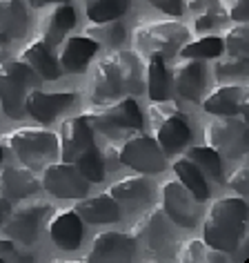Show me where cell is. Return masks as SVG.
I'll return each mask as SVG.
<instances>
[{
	"mask_svg": "<svg viewBox=\"0 0 249 263\" xmlns=\"http://www.w3.org/2000/svg\"><path fill=\"white\" fill-rule=\"evenodd\" d=\"M142 91H145V69L140 56L132 49H111L91 71V105L114 103L118 98L136 96Z\"/></svg>",
	"mask_w": 249,
	"mask_h": 263,
	"instance_id": "cell-1",
	"label": "cell"
},
{
	"mask_svg": "<svg viewBox=\"0 0 249 263\" xmlns=\"http://www.w3.org/2000/svg\"><path fill=\"white\" fill-rule=\"evenodd\" d=\"M247 228L245 196H222L212 203L202 223V239L225 254L238 250Z\"/></svg>",
	"mask_w": 249,
	"mask_h": 263,
	"instance_id": "cell-2",
	"label": "cell"
},
{
	"mask_svg": "<svg viewBox=\"0 0 249 263\" xmlns=\"http://www.w3.org/2000/svg\"><path fill=\"white\" fill-rule=\"evenodd\" d=\"M82 116L89 121L94 132H100L109 141L127 139L145 127V118H142V111L138 103L134 101V96H125L105 105H94Z\"/></svg>",
	"mask_w": 249,
	"mask_h": 263,
	"instance_id": "cell-3",
	"label": "cell"
},
{
	"mask_svg": "<svg viewBox=\"0 0 249 263\" xmlns=\"http://www.w3.org/2000/svg\"><path fill=\"white\" fill-rule=\"evenodd\" d=\"M5 145L16 154L20 165L34 170H43L45 165L58 159V134L43 127H20L7 132L3 136Z\"/></svg>",
	"mask_w": 249,
	"mask_h": 263,
	"instance_id": "cell-4",
	"label": "cell"
},
{
	"mask_svg": "<svg viewBox=\"0 0 249 263\" xmlns=\"http://www.w3.org/2000/svg\"><path fill=\"white\" fill-rule=\"evenodd\" d=\"M43 78L23 63L20 58H7L0 63V103L3 111L9 118H23L25 116V98L29 89L40 87Z\"/></svg>",
	"mask_w": 249,
	"mask_h": 263,
	"instance_id": "cell-5",
	"label": "cell"
},
{
	"mask_svg": "<svg viewBox=\"0 0 249 263\" xmlns=\"http://www.w3.org/2000/svg\"><path fill=\"white\" fill-rule=\"evenodd\" d=\"M189 43V29L178 21H154L140 23L134 29V47L138 56L158 54L162 58H172L178 49Z\"/></svg>",
	"mask_w": 249,
	"mask_h": 263,
	"instance_id": "cell-6",
	"label": "cell"
},
{
	"mask_svg": "<svg viewBox=\"0 0 249 263\" xmlns=\"http://www.w3.org/2000/svg\"><path fill=\"white\" fill-rule=\"evenodd\" d=\"M149 121L154 127V139L162 154H180L192 141V127L182 111L169 101H158L149 107Z\"/></svg>",
	"mask_w": 249,
	"mask_h": 263,
	"instance_id": "cell-7",
	"label": "cell"
},
{
	"mask_svg": "<svg viewBox=\"0 0 249 263\" xmlns=\"http://www.w3.org/2000/svg\"><path fill=\"white\" fill-rule=\"evenodd\" d=\"M205 141L220 156L242 159L247 154L249 125L242 116H216L205 125Z\"/></svg>",
	"mask_w": 249,
	"mask_h": 263,
	"instance_id": "cell-8",
	"label": "cell"
},
{
	"mask_svg": "<svg viewBox=\"0 0 249 263\" xmlns=\"http://www.w3.org/2000/svg\"><path fill=\"white\" fill-rule=\"evenodd\" d=\"M118 159L120 165H127L140 174H158L167 167V156L162 154L160 145L154 136H147L142 132L125 139L118 145Z\"/></svg>",
	"mask_w": 249,
	"mask_h": 263,
	"instance_id": "cell-9",
	"label": "cell"
},
{
	"mask_svg": "<svg viewBox=\"0 0 249 263\" xmlns=\"http://www.w3.org/2000/svg\"><path fill=\"white\" fill-rule=\"evenodd\" d=\"M51 203L47 201H36L27 203L16 210H9L7 219H5V232L14 241H20L25 246H31L40 239L43 228L47 226V219L51 214Z\"/></svg>",
	"mask_w": 249,
	"mask_h": 263,
	"instance_id": "cell-10",
	"label": "cell"
},
{
	"mask_svg": "<svg viewBox=\"0 0 249 263\" xmlns=\"http://www.w3.org/2000/svg\"><path fill=\"white\" fill-rule=\"evenodd\" d=\"M40 187L47 190L51 196L56 199H82L89 194L91 183L80 174L74 163L60 161V163H49L43 167V179H40Z\"/></svg>",
	"mask_w": 249,
	"mask_h": 263,
	"instance_id": "cell-11",
	"label": "cell"
},
{
	"mask_svg": "<svg viewBox=\"0 0 249 263\" xmlns=\"http://www.w3.org/2000/svg\"><path fill=\"white\" fill-rule=\"evenodd\" d=\"M160 208L169 221L178 228H196L200 219V201L180 181H167L162 185Z\"/></svg>",
	"mask_w": 249,
	"mask_h": 263,
	"instance_id": "cell-12",
	"label": "cell"
},
{
	"mask_svg": "<svg viewBox=\"0 0 249 263\" xmlns=\"http://www.w3.org/2000/svg\"><path fill=\"white\" fill-rule=\"evenodd\" d=\"M132 236L136 243H142L149 252H165V250L174 243V223L169 216L162 212V208H152L136 221L132 230Z\"/></svg>",
	"mask_w": 249,
	"mask_h": 263,
	"instance_id": "cell-13",
	"label": "cell"
},
{
	"mask_svg": "<svg viewBox=\"0 0 249 263\" xmlns=\"http://www.w3.org/2000/svg\"><path fill=\"white\" fill-rule=\"evenodd\" d=\"M91 147H96L94 127L82 114L60 123V129H58V156L63 161L76 163Z\"/></svg>",
	"mask_w": 249,
	"mask_h": 263,
	"instance_id": "cell-14",
	"label": "cell"
},
{
	"mask_svg": "<svg viewBox=\"0 0 249 263\" xmlns=\"http://www.w3.org/2000/svg\"><path fill=\"white\" fill-rule=\"evenodd\" d=\"M78 103V94L71 91H43L40 87L29 89L25 98V114L38 123H51Z\"/></svg>",
	"mask_w": 249,
	"mask_h": 263,
	"instance_id": "cell-15",
	"label": "cell"
},
{
	"mask_svg": "<svg viewBox=\"0 0 249 263\" xmlns=\"http://www.w3.org/2000/svg\"><path fill=\"white\" fill-rule=\"evenodd\" d=\"M247 87L245 85H220L214 91H209L205 98H200V105L207 114L214 116H242L247 118Z\"/></svg>",
	"mask_w": 249,
	"mask_h": 263,
	"instance_id": "cell-16",
	"label": "cell"
},
{
	"mask_svg": "<svg viewBox=\"0 0 249 263\" xmlns=\"http://www.w3.org/2000/svg\"><path fill=\"white\" fill-rule=\"evenodd\" d=\"M169 81L180 96H185L187 101L200 103L207 85L205 65H202V61H194V58H180V63L169 74Z\"/></svg>",
	"mask_w": 249,
	"mask_h": 263,
	"instance_id": "cell-17",
	"label": "cell"
},
{
	"mask_svg": "<svg viewBox=\"0 0 249 263\" xmlns=\"http://www.w3.org/2000/svg\"><path fill=\"white\" fill-rule=\"evenodd\" d=\"M47 230L56 248L67 250V252H74V250L80 248L85 228H82V219L78 216L76 210L51 212L47 219Z\"/></svg>",
	"mask_w": 249,
	"mask_h": 263,
	"instance_id": "cell-18",
	"label": "cell"
},
{
	"mask_svg": "<svg viewBox=\"0 0 249 263\" xmlns=\"http://www.w3.org/2000/svg\"><path fill=\"white\" fill-rule=\"evenodd\" d=\"M136 254V239L125 232H107L96 234L91 250L87 252V261H129Z\"/></svg>",
	"mask_w": 249,
	"mask_h": 263,
	"instance_id": "cell-19",
	"label": "cell"
},
{
	"mask_svg": "<svg viewBox=\"0 0 249 263\" xmlns=\"http://www.w3.org/2000/svg\"><path fill=\"white\" fill-rule=\"evenodd\" d=\"M0 196L9 203L23 201L38 194L40 179L34 174V170L25 165H0Z\"/></svg>",
	"mask_w": 249,
	"mask_h": 263,
	"instance_id": "cell-20",
	"label": "cell"
},
{
	"mask_svg": "<svg viewBox=\"0 0 249 263\" xmlns=\"http://www.w3.org/2000/svg\"><path fill=\"white\" fill-rule=\"evenodd\" d=\"M60 45L63 47L58 54V63H60V69L69 71V74H82L91 63V58L96 56V51L100 49V45L85 34L65 38Z\"/></svg>",
	"mask_w": 249,
	"mask_h": 263,
	"instance_id": "cell-21",
	"label": "cell"
},
{
	"mask_svg": "<svg viewBox=\"0 0 249 263\" xmlns=\"http://www.w3.org/2000/svg\"><path fill=\"white\" fill-rule=\"evenodd\" d=\"M20 61L27 63L43 81H56L63 74L54 45H49L43 38H34L31 43H27V47L20 51Z\"/></svg>",
	"mask_w": 249,
	"mask_h": 263,
	"instance_id": "cell-22",
	"label": "cell"
},
{
	"mask_svg": "<svg viewBox=\"0 0 249 263\" xmlns=\"http://www.w3.org/2000/svg\"><path fill=\"white\" fill-rule=\"evenodd\" d=\"M107 194L118 203V205L140 208V205H145V203L152 201V196H154V183L149 181V179H145V174L125 176V179L116 181L114 185H109Z\"/></svg>",
	"mask_w": 249,
	"mask_h": 263,
	"instance_id": "cell-23",
	"label": "cell"
},
{
	"mask_svg": "<svg viewBox=\"0 0 249 263\" xmlns=\"http://www.w3.org/2000/svg\"><path fill=\"white\" fill-rule=\"evenodd\" d=\"M29 14L23 0H0V45L20 41L27 31Z\"/></svg>",
	"mask_w": 249,
	"mask_h": 263,
	"instance_id": "cell-24",
	"label": "cell"
},
{
	"mask_svg": "<svg viewBox=\"0 0 249 263\" xmlns=\"http://www.w3.org/2000/svg\"><path fill=\"white\" fill-rule=\"evenodd\" d=\"M76 25V9L69 3H58L49 14L43 16L40 21V38L49 45H60L65 36L74 29Z\"/></svg>",
	"mask_w": 249,
	"mask_h": 263,
	"instance_id": "cell-25",
	"label": "cell"
},
{
	"mask_svg": "<svg viewBox=\"0 0 249 263\" xmlns=\"http://www.w3.org/2000/svg\"><path fill=\"white\" fill-rule=\"evenodd\" d=\"M76 212L82 221L87 223H116L120 221V205L105 194H96V196H82L76 203Z\"/></svg>",
	"mask_w": 249,
	"mask_h": 263,
	"instance_id": "cell-26",
	"label": "cell"
},
{
	"mask_svg": "<svg viewBox=\"0 0 249 263\" xmlns=\"http://www.w3.org/2000/svg\"><path fill=\"white\" fill-rule=\"evenodd\" d=\"M187 9L194 11V29L200 36L212 34L229 21L222 0H189Z\"/></svg>",
	"mask_w": 249,
	"mask_h": 263,
	"instance_id": "cell-27",
	"label": "cell"
},
{
	"mask_svg": "<svg viewBox=\"0 0 249 263\" xmlns=\"http://www.w3.org/2000/svg\"><path fill=\"white\" fill-rule=\"evenodd\" d=\"M165 61L167 58H162L158 54L147 56V94L154 103L172 98V81H169Z\"/></svg>",
	"mask_w": 249,
	"mask_h": 263,
	"instance_id": "cell-28",
	"label": "cell"
},
{
	"mask_svg": "<svg viewBox=\"0 0 249 263\" xmlns=\"http://www.w3.org/2000/svg\"><path fill=\"white\" fill-rule=\"evenodd\" d=\"M172 170H174V174L178 176V181H180L182 185H185L200 203L209 199V194H212V192H209V183H207L205 174L200 172V167L196 165L194 161H189L187 156H180V159L174 161Z\"/></svg>",
	"mask_w": 249,
	"mask_h": 263,
	"instance_id": "cell-29",
	"label": "cell"
},
{
	"mask_svg": "<svg viewBox=\"0 0 249 263\" xmlns=\"http://www.w3.org/2000/svg\"><path fill=\"white\" fill-rule=\"evenodd\" d=\"M82 34L89 36L91 41H96L98 45H105V47H120L127 41V27H125L120 18L102 21V23H89L82 29Z\"/></svg>",
	"mask_w": 249,
	"mask_h": 263,
	"instance_id": "cell-30",
	"label": "cell"
},
{
	"mask_svg": "<svg viewBox=\"0 0 249 263\" xmlns=\"http://www.w3.org/2000/svg\"><path fill=\"white\" fill-rule=\"evenodd\" d=\"M132 0H85V11H87L89 23L116 21L129 14Z\"/></svg>",
	"mask_w": 249,
	"mask_h": 263,
	"instance_id": "cell-31",
	"label": "cell"
},
{
	"mask_svg": "<svg viewBox=\"0 0 249 263\" xmlns=\"http://www.w3.org/2000/svg\"><path fill=\"white\" fill-rule=\"evenodd\" d=\"M185 156L189 161H194L200 167V172L207 174L209 179H214L216 183L222 181V161L216 149H212L209 145H196V147H189Z\"/></svg>",
	"mask_w": 249,
	"mask_h": 263,
	"instance_id": "cell-32",
	"label": "cell"
},
{
	"mask_svg": "<svg viewBox=\"0 0 249 263\" xmlns=\"http://www.w3.org/2000/svg\"><path fill=\"white\" fill-rule=\"evenodd\" d=\"M214 76L220 83H236V81H245L247 78V56H218L214 58Z\"/></svg>",
	"mask_w": 249,
	"mask_h": 263,
	"instance_id": "cell-33",
	"label": "cell"
},
{
	"mask_svg": "<svg viewBox=\"0 0 249 263\" xmlns=\"http://www.w3.org/2000/svg\"><path fill=\"white\" fill-rule=\"evenodd\" d=\"M178 261H227V254L212 248L205 239H189L182 241V246L176 250Z\"/></svg>",
	"mask_w": 249,
	"mask_h": 263,
	"instance_id": "cell-34",
	"label": "cell"
},
{
	"mask_svg": "<svg viewBox=\"0 0 249 263\" xmlns=\"http://www.w3.org/2000/svg\"><path fill=\"white\" fill-rule=\"evenodd\" d=\"M180 51V58H194V61H214L222 51V38L218 36H202L194 43H185Z\"/></svg>",
	"mask_w": 249,
	"mask_h": 263,
	"instance_id": "cell-35",
	"label": "cell"
},
{
	"mask_svg": "<svg viewBox=\"0 0 249 263\" xmlns=\"http://www.w3.org/2000/svg\"><path fill=\"white\" fill-rule=\"evenodd\" d=\"M74 165L80 170V174L89 183H100L105 179V161H102V152L98 147L87 149Z\"/></svg>",
	"mask_w": 249,
	"mask_h": 263,
	"instance_id": "cell-36",
	"label": "cell"
},
{
	"mask_svg": "<svg viewBox=\"0 0 249 263\" xmlns=\"http://www.w3.org/2000/svg\"><path fill=\"white\" fill-rule=\"evenodd\" d=\"M247 47H249V31H247V23L234 25L232 29L222 38V54L229 56H247Z\"/></svg>",
	"mask_w": 249,
	"mask_h": 263,
	"instance_id": "cell-37",
	"label": "cell"
},
{
	"mask_svg": "<svg viewBox=\"0 0 249 263\" xmlns=\"http://www.w3.org/2000/svg\"><path fill=\"white\" fill-rule=\"evenodd\" d=\"M0 261H34V254L20 250L11 236H0Z\"/></svg>",
	"mask_w": 249,
	"mask_h": 263,
	"instance_id": "cell-38",
	"label": "cell"
},
{
	"mask_svg": "<svg viewBox=\"0 0 249 263\" xmlns=\"http://www.w3.org/2000/svg\"><path fill=\"white\" fill-rule=\"evenodd\" d=\"M227 187H229V190H234V192H236V194H240V196H245V194H247V167H245V165L238 167L236 172L229 174Z\"/></svg>",
	"mask_w": 249,
	"mask_h": 263,
	"instance_id": "cell-39",
	"label": "cell"
},
{
	"mask_svg": "<svg viewBox=\"0 0 249 263\" xmlns=\"http://www.w3.org/2000/svg\"><path fill=\"white\" fill-rule=\"evenodd\" d=\"M147 3L154 5L156 9H160L162 14H167V16H180L182 9H185L182 0H147Z\"/></svg>",
	"mask_w": 249,
	"mask_h": 263,
	"instance_id": "cell-40",
	"label": "cell"
},
{
	"mask_svg": "<svg viewBox=\"0 0 249 263\" xmlns=\"http://www.w3.org/2000/svg\"><path fill=\"white\" fill-rule=\"evenodd\" d=\"M247 9L249 0H234L227 9V18H232L234 23H247Z\"/></svg>",
	"mask_w": 249,
	"mask_h": 263,
	"instance_id": "cell-41",
	"label": "cell"
},
{
	"mask_svg": "<svg viewBox=\"0 0 249 263\" xmlns=\"http://www.w3.org/2000/svg\"><path fill=\"white\" fill-rule=\"evenodd\" d=\"M102 161H105V170H114L116 165H120V159H118V145L116 143H107V147L102 149Z\"/></svg>",
	"mask_w": 249,
	"mask_h": 263,
	"instance_id": "cell-42",
	"label": "cell"
},
{
	"mask_svg": "<svg viewBox=\"0 0 249 263\" xmlns=\"http://www.w3.org/2000/svg\"><path fill=\"white\" fill-rule=\"evenodd\" d=\"M9 210H11V203H9L7 199H3V196H0V228H3V223H5V219H7Z\"/></svg>",
	"mask_w": 249,
	"mask_h": 263,
	"instance_id": "cell-43",
	"label": "cell"
},
{
	"mask_svg": "<svg viewBox=\"0 0 249 263\" xmlns=\"http://www.w3.org/2000/svg\"><path fill=\"white\" fill-rule=\"evenodd\" d=\"M58 3H69V0H29L31 7H45V5H58Z\"/></svg>",
	"mask_w": 249,
	"mask_h": 263,
	"instance_id": "cell-44",
	"label": "cell"
},
{
	"mask_svg": "<svg viewBox=\"0 0 249 263\" xmlns=\"http://www.w3.org/2000/svg\"><path fill=\"white\" fill-rule=\"evenodd\" d=\"M9 56H11V54H9V51H7V49H5V47H3V45H0V63H3V61H7V58H9Z\"/></svg>",
	"mask_w": 249,
	"mask_h": 263,
	"instance_id": "cell-45",
	"label": "cell"
},
{
	"mask_svg": "<svg viewBox=\"0 0 249 263\" xmlns=\"http://www.w3.org/2000/svg\"><path fill=\"white\" fill-rule=\"evenodd\" d=\"M3 161H5V147L0 145V165H3Z\"/></svg>",
	"mask_w": 249,
	"mask_h": 263,
	"instance_id": "cell-46",
	"label": "cell"
},
{
	"mask_svg": "<svg viewBox=\"0 0 249 263\" xmlns=\"http://www.w3.org/2000/svg\"><path fill=\"white\" fill-rule=\"evenodd\" d=\"M232 3H234V0H232Z\"/></svg>",
	"mask_w": 249,
	"mask_h": 263,
	"instance_id": "cell-47",
	"label": "cell"
}]
</instances>
